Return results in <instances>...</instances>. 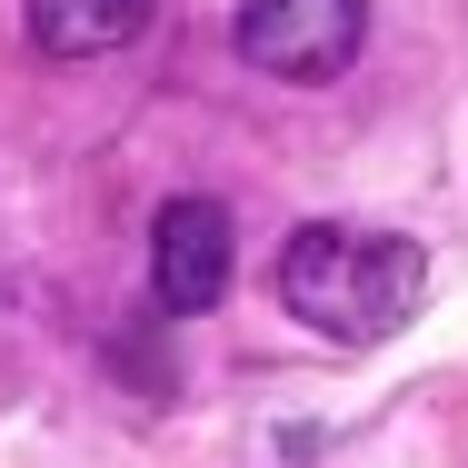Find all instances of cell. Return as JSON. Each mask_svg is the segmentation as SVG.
Here are the masks:
<instances>
[{
    "instance_id": "1",
    "label": "cell",
    "mask_w": 468,
    "mask_h": 468,
    "mask_svg": "<svg viewBox=\"0 0 468 468\" xmlns=\"http://www.w3.org/2000/svg\"><path fill=\"white\" fill-rule=\"evenodd\" d=\"M419 289H429L419 239H399V229H378V219H309V229L280 250L289 319H309V329L339 339V349L388 339V329L419 309Z\"/></svg>"
},
{
    "instance_id": "2",
    "label": "cell",
    "mask_w": 468,
    "mask_h": 468,
    "mask_svg": "<svg viewBox=\"0 0 468 468\" xmlns=\"http://www.w3.org/2000/svg\"><path fill=\"white\" fill-rule=\"evenodd\" d=\"M359 40H369V0H250L239 10V60L270 80H299V90L339 80L359 60Z\"/></svg>"
},
{
    "instance_id": "3",
    "label": "cell",
    "mask_w": 468,
    "mask_h": 468,
    "mask_svg": "<svg viewBox=\"0 0 468 468\" xmlns=\"http://www.w3.org/2000/svg\"><path fill=\"white\" fill-rule=\"evenodd\" d=\"M229 270H239V239H229V209L219 199H170L150 219V289L170 319H199L229 299Z\"/></svg>"
},
{
    "instance_id": "4",
    "label": "cell",
    "mask_w": 468,
    "mask_h": 468,
    "mask_svg": "<svg viewBox=\"0 0 468 468\" xmlns=\"http://www.w3.org/2000/svg\"><path fill=\"white\" fill-rule=\"evenodd\" d=\"M150 30V0H30V40L50 60H110Z\"/></svg>"
}]
</instances>
